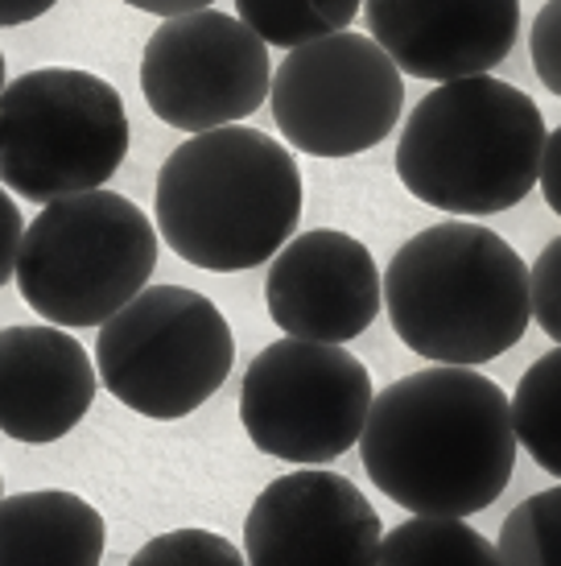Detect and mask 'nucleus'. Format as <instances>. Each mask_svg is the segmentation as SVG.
<instances>
[{"mask_svg": "<svg viewBox=\"0 0 561 566\" xmlns=\"http://www.w3.org/2000/svg\"><path fill=\"white\" fill-rule=\"evenodd\" d=\"M273 120L310 158H356L389 137L405 108V75L363 33L301 42L273 71Z\"/></svg>", "mask_w": 561, "mask_h": 566, "instance_id": "9", "label": "nucleus"}, {"mask_svg": "<svg viewBox=\"0 0 561 566\" xmlns=\"http://www.w3.org/2000/svg\"><path fill=\"white\" fill-rule=\"evenodd\" d=\"M529 302L532 318L541 323L553 344H561V237L549 240L529 269Z\"/></svg>", "mask_w": 561, "mask_h": 566, "instance_id": "21", "label": "nucleus"}, {"mask_svg": "<svg viewBox=\"0 0 561 566\" xmlns=\"http://www.w3.org/2000/svg\"><path fill=\"white\" fill-rule=\"evenodd\" d=\"M128 137L120 92L92 71L42 66L0 92V182L33 203L99 190Z\"/></svg>", "mask_w": 561, "mask_h": 566, "instance_id": "6", "label": "nucleus"}, {"mask_svg": "<svg viewBox=\"0 0 561 566\" xmlns=\"http://www.w3.org/2000/svg\"><path fill=\"white\" fill-rule=\"evenodd\" d=\"M273 87L268 46L219 9L166 17L140 54V92L157 120L182 133L240 125Z\"/></svg>", "mask_w": 561, "mask_h": 566, "instance_id": "10", "label": "nucleus"}, {"mask_svg": "<svg viewBox=\"0 0 561 566\" xmlns=\"http://www.w3.org/2000/svg\"><path fill=\"white\" fill-rule=\"evenodd\" d=\"M157 228L116 190L46 203L21 237L17 290L54 327H99L149 285Z\"/></svg>", "mask_w": 561, "mask_h": 566, "instance_id": "5", "label": "nucleus"}, {"mask_svg": "<svg viewBox=\"0 0 561 566\" xmlns=\"http://www.w3.org/2000/svg\"><path fill=\"white\" fill-rule=\"evenodd\" d=\"M375 566H499V554L467 517H409L380 537Z\"/></svg>", "mask_w": 561, "mask_h": 566, "instance_id": "16", "label": "nucleus"}, {"mask_svg": "<svg viewBox=\"0 0 561 566\" xmlns=\"http://www.w3.org/2000/svg\"><path fill=\"white\" fill-rule=\"evenodd\" d=\"M268 318L294 339L347 344L372 327L384 306V277L363 240L314 228L273 256L265 282Z\"/></svg>", "mask_w": 561, "mask_h": 566, "instance_id": "12", "label": "nucleus"}, {"mask_svg": "<svg viewBox=\"0 0 561 566\" xmlns=\"http://www.w3.org/2000/svg\"><path fill=\"white\" fill-rule=\"evenodd\" d=\"M368 38L413 80H470L516 46L520 0H363Z\"/></svg>", "mask_w": 561, "mask_h": 566, "instance_id": "13", "label": "nucleus"}, {"mask_svg": "<svg viewBox=\"0 0 561 566\" xmlns=\"http://www.w3.org/2000/svg\"><path fill=\"white\" fill-rule=\"evenodd\" d=\"M21 237H25V220H21L17 203L9 199V190H0V285L13 277Z\"/></svg>", "mask_w": 561, "mask_h": 566, "instance_id": "23", "label": "nucleus"}, {"mask_svg": "<svg viewBox=\"0 0 561 566\" xmlns=\"http://www.w3.org/2000/svg\"><path fill=\"white\" fill-rule=\"evenodd\" d=\"M235 339L215 302L187 285H145L95 339V373L120 406L173 422L211 401L232 373Z\"/></svg>", "mask_w": 561, "mask_h": 566, "instance_id": "7", "label": "nucleus"}, {"mask_svg": "<svg viewBox=\"0 0 561 566\" xmlns=\"http://www.w3.org/2000/svg\"><path fill=\"white\" fill-rule=\"evenodd\" d=\"M516 447L508 394L458 364L392 380L359 434L372 484L413 517L484 513L512 480Z\"/></svg>", "mask_w": 561, "mask_h": 566, "instance_id": "1", "label": "nucleus"}, {"mask_svg": "<svg viewBox=\"0 0 561 566\" xmlns=\"http://www.w3.org/2000/svg\"><path fill=\"white\" fill-rule=\"evenodd\" d=\"M0 92H4V54H0Z\"/></svg>", "mask_w": 561, "mask_h": 566, "instance_id": "27", "label": "nucleus"}, {"mask_svg": "<svg viewBox=\"0 0 561 566\" xmlns=\"http://www.w3.org/2000/svg\"><path fill=\"white\" fill-rule=\"evenodd\" d=\"M546 116L529 95L491 75L437 83L409 112L396 178L421 203L451 216H496L541 178Z\"/></svg>", "mask_w": 561, "mask_h": 566, "instance_id": "4", "label": "nucleus"}, {"mask_svg": "<svg viewBox=\"0 0 561 566\" xmlns=\"http://www.w3.org/2000/svg\"><path fill=\"white\" fill-rule=\"evenodd\" d=\"M125 4H133V9H140V13H154V17H182V13H199V9H211L215 0H125Z\"/></svg>", "mask_w": 561, "mask_h": 566, "instance_id": "25", "label": "nucleus"}, {"mask_svg": "<svg viewBox=\"0 0 561 566\" xmlns=\"http://www.w3.org/2000/svg\"><path fill=\"white\" fill-rule=\"evenodd\" d=\"M59 0H0V25H25L33 17L50 13Z\"/></svg>", "mask_w": 561, "mask_h": 566, "instance_id": "26", "label": "nucleus"}, {"mask_svg": "<svg viewBox=\"0 0 561 566\" xmlns=\"http://www.w3.org/2000/svg\"><path fill=\"white\" fill-rule=\"evenodd\" d=\"M99 389V373L75 335L54 323L0 331V434L59 442L75 430Z\"/></svg>", "mask_w": 561, "mask_h": 566, "instance_id": "14", "label": "nucleus"}, {"mask_svg": "<svg viewBox=\"0 0 561 566\" xmlns=\"http://www.w3.org/2000/svg\"><path fill=\"white\" fill-rule=\"evenodd\" d=\"M384 306L421 360L475 368L512 352L529 331V265L491 228L434 223L384 269Z\"/></svg>", "mask_w": 561, "mask_h": 566, "instance_id": "3", "label": "nucleus"}, {"mask_svg": "<svg viewBox=\"0 0 561 566\" xmlns=\"http://www.w3.org/2000/svg\"><path fill=\"white\" fill-rule=\"evenodd\" d=\"M541 195L546 203L561 216V125L546 137V154H541Z\"/></svg>", "mask_w": 561, "mask_h": 566, "instance_id": "24", "label": "nucleus"}, {"mask_svg": "<svg viewBox=\"0 0 561 566\" xmlns=\"http://www.w3.org/2000/svg\"><path fill=\"white\" fill-rule=\"evenodd\" d=\"M499 566H561V484L532 492L499 525Z\"/></svg>", "mask_w": 561, "mask_h": 566, "instance_id": "19", "label": "nucleus"}, {"mask_svg": "<svg viewBox=\"0 0 561 566\" xmlns=\"http://www.w3.org/2000/svg\"><path fill=\"white\" fill-rule=\"evenodd\" d=\"M372 397L368 368L343 344L285 335L244 368L240 422L256 451L322 468L359 442Z\"/></svg>", "mask_w": 561, "mask_h": 566, "instance_id": "8", "label": "nucleus"}, {"mask_svg": "<svg viewBox=\"0 0 561 566\" xmlns=\"http://www.w3.org/2000/svg\"><path fill=\"white\" fill-rule=\"evenodd\" d=\"M128 566H248L244 551H235L223 534L211 530H173L149 537Z\"/></svg>", "mask_w": 561, "mask_h": 566, "instance_id": "20", "label": "nucleus"}, {"mask_svg": "<svg viewBox=\"0 0 561 566\" xmlns=\"http://www.w3.org/2000/svg\"><path fill=\"white\" fill-rule=\"evenodd\" d=\"M363 0H235V13L265 46L294 50L301 42L343 33Z\"/></svg>", "mask_w": 561, "mask_h": 566, "instance_id": "18", "label": "nucleus"}, {"mask_svg": "<svg viewBox=\"0 0 561 566\" xmlns=\"http://www.w3.org/2000/svg\"><path fill=\"white\" fill-rule=\"evenodd\" d=\"M157 237L207 273H244L277 256L301 220L294 154L248 125L194 133L157 170Z\"/></svg>", "mask_w": 561, "mask_h": 566, "instance_id": "2", "label": "nucleus"}, {"mask_svg": "<svg viewBox=\"0 0 561 566\" xmlns=\"http://www.w3.org/2000/svg\"><path fill=\"white\" fill-rule=\"evenodd\" d=\"M508 401L516 442L537 459V468L561 480V344L532 364Z\"/></svg>", "mask_w": 561, "mask_h": 566, "instance_id": "17", "label": "nucleus"}, {"mask_svg": "<svg viewBox=\"0 0 561 566\" xmlns=\"http://www.w3.org/2000/svg\"><path fill=\"white\" fill-rule=\"evenodd\" d=\"M380 513L347 475L301 468L277 475L244 517L248 566H375Z\"/></svg>", "mask_w": 561, "mask_h": 566, "instance_id": "11", "label": "nucleus"}, {"mask_svg": "<svg viewBox=\"0 0 561 566\" xmlns=\"http://www.w3.org/2000/svg\"><path fill=\"white\" fill-rule=\"evenodd\" d=\"M108 525L63 488L0 496V566H99Z\"/></svg>", "mask_w": 561, "mask_h": 566, "instance_id": "15", "label": "nucleus"}, {"mask_svg": "<svg viewBox=\"0 0 561 566\" xmlns=\"http://www.w3.org/2000/svg\"><path fill=\"white\" fill-rule=\"evenodd\" d=\"M529 50L532 66H537V80L546 83L553 95H561V0L541 4V13H537L529 33Z\"/></svg>", "mask_w": 561, "mask_h": 566, "instance_id": "22", "label": "nucleus"}, {"mask_svg": "<svg viewBox=\"0 0 561 566\" xmlns=\"http://www.w3.org/2000/svg\"><path fill=\"white\" fill-rule=\"evenodd\" d=\"M0 496H4V480H0Z\"/></svg>", "mask_w": 561, "mask_h": 566, "instance_id": "28", "label": "nucleus"}]
</instances>
